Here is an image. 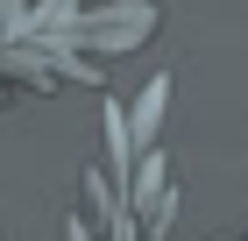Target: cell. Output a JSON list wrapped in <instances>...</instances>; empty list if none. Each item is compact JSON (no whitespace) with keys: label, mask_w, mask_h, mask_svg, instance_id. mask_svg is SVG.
Returning <instances> with one entry per match:
<instances>
[{"label":"cell","mask_w":248,"mask_h":241,"mask_svg":"<svg viewBox=\"0 0 248 241\" xmlns=\"http://www.w3.org/2000/svg\"><path fill=\"white\" fill-rule=\"evenodd\" d=\"M241 241H248V227H241Z\"/></svg>","instance_id":"2"},{"label":"cell","mask_w":248,"mask_h":241,"mask_svg":"<svg viewBox=\"0 0 248 241\" xmlns=\"http://www.w3.org/2000/svg\"><path fill=\"white\" fill-rule=\"evenodd\" d=\"M163 113H170V78H149V85H142V99H135V113H128V142H135V156L163 135Z\"/></svg>","instance_id":"1"}]
</instances>
